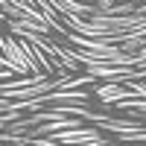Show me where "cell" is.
I'll return each mask as SVG.
<instances>
[{"label": "cell", "instance_id": "6da1fadb", "mask_svg": "<svg viewBox=\"0 0 146 146\" xmlns=\"http://www.w3.org/2000/svg\"><path fill=\"white\" fill-rule=\"evenodd\" d=\"M96 3H100V6H114L117 0H96Z\"/></svg>", "mask_w": 146, "mask_h": 146}]
</instances>
